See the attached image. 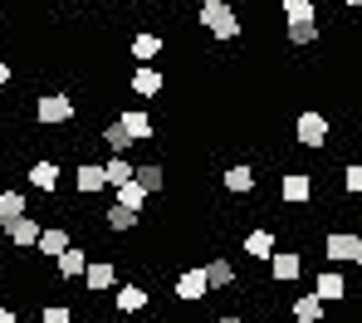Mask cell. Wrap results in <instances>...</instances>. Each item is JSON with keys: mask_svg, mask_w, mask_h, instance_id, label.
Returning <instances> with one entry per match:
<instances>
[{"mask_svg": "<svg viewBox=\"0 0 362 323\" xmlns=\"http://www.w3.org/2000/svg\"><path fill=\"white\" fill-rule=\"evenodd\" d=\"M196 20H201L216 40H240V10H235L230 0H201Z\"/></svg>", "mask_w": 362, "mask_h": 323, "instance_id": "1", "label": "cell"}, {"mask_svg": "<svg viewBox=\"0 0 362 323\" xmlns=\"http://www.w3.org/2000/svg\"><path fill=\"white\" fill-rule=\"evenodd\" d=\"M35 123H40V128H64V123H74V98H69V93H45V98H35Z\"/></svg>", "mask_w": 362, "mask_h": 323, "instance_id": "2", "label": "cell"}, {"mask_svg": "<svg viewBox=\"0 0 362 323\" xmlns=\"http://www.w3.org/2000/svg\"><path fill=\"white\" fill-rule=\"evenodd\" d=\"M323 255L333 264H362V235H348V230L323 235Z\"/></svg>", "mask_w": 362, "mask_h": 323, "instance_id": "3", "label": "cell"}, {"mask_svg": "<svg viewBox=\"0 0 362 323\" xmlns=\"http://www.w3.org/2000/svg\"><path fill=\"white\" fill-rule=\"evenodd\" d=\"M245 255L259 259V264H269V255L279 250V235H274V225H255V230H245Z\"/></svg>", "mask_w": 362, "mask_h": 323, "instance_id": "4", "label": "cell"}, {"mask_svg": "<svg viewBox=\"0 0 362 323\" xmlns=\"http://www.w3.org/2000/svg\"><path fill=\"white\" fill-rule=\"evenodd\" d=\"M40 230H45V225H40V216H20V221H10V225H5L0 235H5V240H10L15 250H35Z\"/></svg>", "mask_w": 362, "mask_h": 323, "instance_id": "5", "label": "cell"}, {"mask_svg": "<svg viewBox=\"0 0 362 323\" xmlns=\"http://www.w3.org/2000/svg\"><path fill=\"white\" fill-rule=\"evenodd\" d=\"M118 284V264L113 259H88V269H83V289L88 294H108Z\"/></svg>", "mask_w": 362, "mask_h": 323, "instance_id": "6", "label": "cell"}, {"mask_svg": "<svg viewBox=\"0 0 362 323\" xmlns=\"http://www.w3.org/2000/svg\"><path fill=\"white\" fill-rule=\"evenodd\" d=\"M294 132H299V142H303V147H323V142H328V118H323L318 108H308V113H299Z\"/></svg>", "mask_w": 362, "mask_h": 323, "instance_id": "7", "label": "cell"}, {"mask_svg": "<svg viewBox=\"0 0 362 323\" xmlns=\"http://www.w3.org/2000/svg\"><path fill=\"white\" fill-rule=\"evenodd\" d=\"M353 289H348V279L338 274V269H323L318 279H313V299L318 304H338V299H348Z\"/></svg>", "mask_w": 362, "mask_h": 323, "instance_id": "8", "label": "cell"}, {"mask_svg": "<svg viewBox=\"0 0 362 323\" xmlns=\"http://www.w3.org/2000/svg\"><path fill=\"white\" fill-rule=\"evenodd\" d=\"M118 128L132 137V147H137V142H152V113H147V108H122Z\"/></svg>", "mask_w": 362, "mask_h": 323, "instance_id": "9", "label": "cell"}, {"mask_svg": "<svg viewBox=\"0 0 362 323\" xmlns=\"http://www.w3.org/2000/svg\"><path fill=\"white\" fill-rule=\"evenodd\" d=\"M269 274H274V284H294L303 274V255L299 250H274L269 255Z\"/></svg>", "mask_w": 362, "mask_h": 323, "instance_id": "10", "label": "cell"}, {"mask_svg": "<svg viewBox=\"0 0 362 323\" xmlns=\"http://www.w3.org/2000/svg\"><path fill=\"white\" fill-rule=\"evenodd\" d=\"M279 196H284V206H308L313 201V177L308 172H289L279 182Z\"/></svg>", "mask_w": 362, "mask_h": 323, "instance_id": "11", "label": "cell"}, {"mask_svg": "<svg viewBox=\"0 0 362 323\" xmlns=\"http://www.w3.org/2000/svg\"><path fill=\"white\" fill-rule=\"evenodd\" d=\"M69 245H74L69 225H45V230H40V240H35V250H40V255H49V259H59Z\"/></svg>", "mask_w": 362, "mask_h": 323, "instance_id": "12", "label": "cell"}, {"mask_svg": "<svg viewBox=\"0 0 362 323\" xmlns=\"http://www.w3.org/2000/svg\"><path fill=\"white\" fill-rule=\"evenodd\" d=\"M147 304H152V294L142 284H118V294H113V309L118 314H142Z\"/></svg>", "mask_w": 362, "mask_h": 323, "instance_id": "13", "label": "cell"}, {"mask_svg": "<svg viewBox=\"0 0 362 323\" xmlns=\"http://www.w3.org/2000/svg\"><path fill=\"white\" fill-rule=\"evenodd\" d=\"M162 88H167V78H162L152 64H137V69H132V93H137V98H157Z\"/></svg>", "mask_w": 362, "mask_h": 323, "instance_id": "14", "label": "cell"}, {"mask_svg": "<svg viewBox=\"0 0 362 323\" xmlns=\"http://www.w3.org/2000/svg\"><path fill=\"white\" fill-rule=\"evenodd\" d=\"M74 187L83 196H98L108 187V182H103V162H78V167H74Z\"/></svg>", "mask_w": 362, "mask_h": 323, "instance_id": "15", "label": "cell"}, {"mask_svg": "<svg viewBox=\"0 0 362 323\" xmlns=\"http://www.w3.org/2000/svg\"><path fill=\"white\" fill-rule=\"evenodd\" d=\"M206 294H211V284H206V269H186V274H177V299L196 304V299H206Z\"/></svg>", "mask_w": 362, "mask_h": 323, "instance_id": "16", "label": "cell"}, {"mask_svg": "<svg viewBox=\"0 0 362 323\" xmlns=\"http://www.w3.org/2000/svg\"><path fill=\"white\" fill-rule=\"evenodd\" d=\"M83 269H88V255H83L78 245H69V250L54 259V274H59V279H69V284H74V279H83Z\"/></svg>", "mask_w": 362, "mask_h": 323, "instance_id": "17", "label": "cell"}, {"mask_svg": "<svg viewBox=\"0 0 362 323\" xmlns=\"http://www.w3.org/2000/svg\"><path fill=\"white\" fill-rule=\"evenodd\" d=\"M132 182L142 187L147 196H157L162 187H167V167L162 162H147V167H132Z\"/></svg>", "mask_w": 362, "mask_h": 323, "instance_id": "18", "label": "cell"}, {"mask_svg": "<svg viewBox=\"0 0 362 323\" xmlns=\"http://www.w3.org/2000/svg\"><path fill=\"white\" fill-rule=\"evenodd\" d=\"M30 187H35V192H54V187H59V167H54V162H49V157H40V162H35V167H30Z\"/></svg>", "mask_w": 362, "mask_h": 323, "instance_id": "19", "label": "cell"}, {"mask_svg": "<svg viewBox=\"0 0 362 323\" xmlns=\"http://www.w3.org/2000/svg\"><path fill=\"white\" fill-rule=\"evenodd\" d=\"M132 59H142V64H152L157 54H162V35H152V30H142V35H132Z\"/></svg>", "mask_w": 362, "mask_h": 323, "instance_id": "20", "label": "cell"}, {"mask_svg": "<svg viewBox=\"0 0 362 323\" xmlns=\"http://www.w3.org/2000/svg\"><path fill=\"white\" fill-rule=\"evenodd\" d=\"M201 269H206V284H211V289H230V284L240 279L230 259H211V264H201Z\"/></svg>", "mask_w": 362, "mask_h": 323, "instance_id": "21", "label": "cell"}, {"mask_svg": "<svg viewBox=\"0 0 362 323\" xmlns=\"http://www.w3.org/2000/svg\"><path fill=\"white\" fill-rule=\"evenodd\" d=\"M221 182H226V192L250 196V192H255V167H245V162H235V167H230V172H226Z\"/></svg>", "mask_w": 362, "mask_h": 323, "instance_id": "22", "label": "cell"}, {"mask_svg": "<svg viewBox=\"0 0 362 323\" xmlns=\"http://www.w3.org/2000/svg\"><path fill=\"white\" fill-rule=\"evenodd\" d=\"M20 216H30V206H25V192H0V230H5L10 221H20Z\"/></svg>", "mask_w": 362, "mask_h": 323, "instance_id": "23", "label": "cell"}, {"mask_svg": "<svg viewBox=\"0 0 362 323\" xmlns=\"http://www.w3.org/2000/svg\"><path fill=\"white\" fill-rule=\"evenodd\" d=\"M113 206H122V211H142V206H147V192H142L137 182H122V187H113Z\"/></svg>", "mask_w": 362, "mask_h": 323, "instance_id": "24", "label": "cell"}, {"mask_svg": "<svg viewBox=\"0 0 362 323\" xmlns=\"http://www.w3.org/2000/svg\"><path fill=\"white\" fill-rule=\"evenodd\" d=\"M323 309H328V304H318L313 294H299V299H294V323H323Z\"/></svg>", "mask_w": 362, "mask_h": 323, "instance_id": "25", "label": "cell"}, {"mask_svg": "<svg viewBox=\"0 0 362 323\" xmlns=\"http://www.w3.org/2000/svg\"><path fill=\"white\" fill-rule=\"evenodd\" d=\"M103 147H108L113 157H127V152H132V137H127V132L118 128V118H113V123L103 128Z\"/></svg>", "mask_w": 362, "mask_h": 323, "instance_id": "26", "label": "cell"}, {"mask_svg": "<svg viewBox=\"0 0 362 323\" xmlns=\"http://www.w3.org/2000/svg\"><path fill=\"white\" fill-rule=\"evenodd\" d=\"M103 182H108V187L132 182V162H127V157H108V162H103Z\"/></svg>", "mask_w": 362, "mask_h": 323, "instance_id": "27", "label": "cell"}, {"mask_svg": "<svg viewBox=\"0 0 362 323\" xmlns=\"http://www.w3.org/2000/svg\"><path fill=\"white\" fill-rule=\"evenodd\" d=\"M103 225H108V230H137V211L108 206V211H103Z\"/></svg>", "mask_w": 362, "mask_h": 323, "instance_id": "28", "label": "cell"}, {"mask_svg": "<svg viewBox=\"0 0 362 323\" xmlns=\"http://www.w3.org/2000/svg\"><path fill=\"white\" fill-rule=\"evenodd\" d=\"M284 20L289 25H308V20H318V10H313V0H284Z\"/></svg>", "mask_w": 362, "mask_h": 323, "instance_id": "29", "label": "cell"}, {"mask_svg": "<svg viewBox=\"0 0 362 323\" xmlns=\"http://www.w3.org/2000/svg\"><path fill=\"white\" fill-rule=\"evenodd\" d=\"M40 323H74V309L69 304H45L40 309Z\"/></svg>", "mask_w": 362, "mask_h": 323, "instance_id": "30", "label": "cell"}, {"mask_svg": "<svg viewBox=\"0 0 362 323\" xmlns=\"http://www.w3.org/2000/svg\"><path fill=\"white\" fill-rule=\"evenodd\" d=\"M318 40V20H308V25H289V45H313Z\"/></svg>", "mask_w": 362, "mask_h": 323, "instance_id": "31", "label": "cell"}, {"mask_svg": "<svg viewBox=\"0 0 362 323\" xmlns=\"http://www.w3.org/2000/svg\"><path fill=\"white\" fill-rule=\"evenodd\" d=\"M343 187H348V196H362V162L343 167Z\"/></svg>", "mask_w": 362, "mask_h": 323, "instance_id": "32", "label": "cell"}, {"mask_svg": "<svg viewBox=\"0 0 362 323\" xmlns=\"http://www.w3.org/2000/svg\"><path fill=\"white\" fill-rule=\"evenodd\" d=\"M0 323H20V314H15L10 304H0Z\"/></svg>", "mask_w": 362, "mask_h": 323, "instance_id": "33", "label": "cell"}, {"mask_svg": "<svg viewBox=\"0 0 362 323\" xmlns=\"http://www.w3.org/2000/svg\"><path fill=\"white\" fill-rule=\"evenodd\" d=\"M10 78H15V69H10V64H5V59H0V88H5Z\"/></svg>", "mask_w": 362, "mask_h": 323, "instance_id": "34", "label": "cell"}, {"mask_svg": "<svg viewBox=\"0 0 362 323\" xmlns=\"http://www.w3.org/2000/svg\"><path fill=\"white\" fill-rule=\"evenodd\" d=\"M216 323H245V319H235V314H221V319H216Z\"/></svg>", "mask_w": 362, "mask_h": 323, "instance_id": "35", "label": "cell"}, {"mask_svg": "<svg viewBox=\"0 0 362 323\" xmlns=\"http://www.w3.org/2000/svg\"><path fill=\"white\" fill-rule=\"evenodd\" d=\"M338 5H362V0H338Z\"/></svg>", "mask_w": 362, "mask_h": 323, "instance_id": "36", "label": "cell"}, {"mask_svg": "<svg viewBox=\"0 0 362 323\" xmlns=\"http://www.w3.org/2000/svg\"><path fill=\"white\" fill-rule=\"evenodd\" d=\"M118 5H132V0H118Z\"/></svg>", "mask_w": 362, "mask_h": 323, "instance_id": "37", "label": "cell"}, {"mask_svg": "<svg viewBox=\"0 0 362 323\" xmlns=\"http://www.w3.org/2000/svg\"><path fill=\"white\" fill-rule=\"evenodd\" d=\"M245 323H255V319H245Z\"/></svg>", "mask_w": 362, "mask_h": 323, "instance_id": "38", "label": "cell"}, {"mask_svg": "<svg viewBox=\"0 0 362 323\" xmlns=\"http://www.w3.org/2000/svg\"><path fill=\"white\" fill-rule=\"evenodd\" d=\"M358 152H362V142H358Z\"/></svg>", "mask_w": 362, "mask_h": 323, "instance_id": "39", "label": "cell"}, {"mask_svg": "<svg viewBox=\"0 0 362 323\" xmlns=\"http://www.w3.org/2000/svg\"><path fill=\"white\" fill-rule=\"evenodd\" d=\"M0 192H5V187H0Z\"/></svg>", "mask_w": 362, "mask_h": 323, "instance_id": "40", "label": "cell"}]
</instances>
